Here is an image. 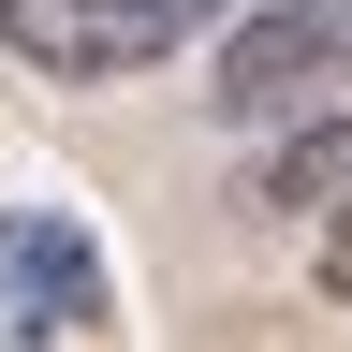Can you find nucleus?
Instances as JSON below:
<instances>
[{"instance_id": "nucleus-1", "label": "nucleus", "mask_w": 352, "mask_h": 352, "mask_svg": "<svg viewBox=\"0 0 352 352\" xmlns=\"http://www.w3.org/2000/svg\"><path fill=\"white\" fill-rule=\"evenodd\" d=\"M206 103L235 132H264V147L338 132L352 118V0H264V15H235L220 59H206Z\"/></svg>"}, {"instance_id": "nucleus-2", "label": "nucleus", "mask_w": 352, "mask_h": 352, "mask_svg": "<svg viewBox=\"0 0 352 352\" xmlns=\"http://www.w3.org/2000/svg\"><path fill=\"white\" fill-rule=\"evenodd\" d=\"M191 30H220V0H0V44L59 88H118V74H162Z\"/></svg>"}, {"instance_id": "nucleus-3", "label": "nucleus", "mask_w": 352, "mask_h": 352, "mask_svg": "<svg viewBox=\"0 0 352 352\" xmlns=\"http://www.w3.org/2000/svg\"><path fill=\"white\" fill-rule=\"evenodd\" d=\"M0 323H15V338L118 323V264H103V235H88L74 206H15V220H0Z\"/></svg>"}, {"instance_id": "nucleus-4", "label": "nucleus", "mask_w": 352, "mask_h": 352, "mask_svg": "<svg viewBox=\"0 0 352 352\" xmlns=\"http://www.w3.org/2000/svg\"><path fill=\"white\" fill-rule=\"evenodd\" d=\"M250 206H264V220H338V206H352V118L264 147V162H250Z\"/></svg>"}, {"instance_id": "nucleus-5", "label": "nucleus", "mask_w": 352, "mask_h": 352, "mask_svg": "<svg viewBox=\"0 0 352 352\" xmlns=\"http://www.w3.org/2000/svg\"><path fill=\"white\" fill-rule=\"evenodd\" d=\"M308 264H323V294H352V206L323 220V250H308Z\"/></svg>"}]
</instances>
